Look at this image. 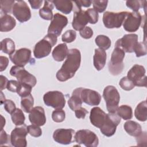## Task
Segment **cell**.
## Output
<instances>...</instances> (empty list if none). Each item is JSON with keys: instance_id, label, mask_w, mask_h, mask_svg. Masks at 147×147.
Masks as SVG:
<instances>
[{"instance_id": "6da1fadb", "label": "cell", "mask_w": 147, "mask_h": 147, "mask_svg": "<svg viewBox=\"0 0 147 147\" xmlns=\"http://www.w3.org/2000/svg\"><path fill=\"white\" fill-rule=\"evenodd\" d=\"M80 62V51L76 48L69 49L65 61L56 73L57 79L60 82H65L72 78L79 69Z\"/></svg>"}, {"instance_id": "7a4b0ae2", "label": "cell", "mask_w": 147, "mask_h": 147, "mask_svg": "<svg viewBox=\"0 0 147 147\" xmlns=\"http://www.w3.org/2000/svg\"><path fill=\"white\" fill-rule=\"evenodd\" d=\"M57 36L53 34H47L42 40L37 42L33 49L36 58L41 59L49 55L52 48L57 42Z\"/></svg>"}, {"instance_id": "3957f363", "label": "cell", "mask_w": 147, "mask_h": 147, "mask_svg": "<svg viewBox=\"0 0 147 147\" xmlns=\"http://www.w3.org/2000/svg\"><path fill=\"white\" fill-rule=\"evenodd\" d=\"M125 52L118 47H115L112 52L110 60L108 64L109 71L113 75H118L123 71L124 63L123 62Z\"/></svg>"}, {"instance_id": "277c9868", "label": "cell", "mask_w": 147, "mask_h": 147, "mask_svg": "<svg viewBox=\"0 0 147 147\" xmlns=\"http://www.w3.org/2000/svg\"><path fill=\"white\" fill-rule=\"evenodd\" d=\"M103 96L109 113H115L120 100V95L117 89L113 86H106L103 90Z\"/></svg>"}, {"instance_id": "5b68a950", "label": "cell", "mask_w": 147, "mask_h": 147, "mask_svg": "<svg viewBox=\"0 0 147 147\" xmlns=\"http://www.w3.org/2000/svg\"><path fill=\"white\" fill-rule=\"evenodd\" d=\"M127 11L114 13L106 11L103 15V22L105 26L108 29L120 28L127 15Z\"/></svg>"}, {"instance_id": "8992f818", "label": "cell", "mask_w": 147, "mask_h": 147, "mask_svg": "<svg viewBox=\"0 0 147 147\" xmlns=\"http://www.w3.org/2000/svg\"><path fill=\"white\" fill-rule=\"evenodd\" d=\"M74 140L78 144H83L87 147H96L99 140L96 134L88 129L79 130L75 133Z\"/></svg>"}, {"instance_id": "52a82bcc", "label": "cell", "mask_w": 147, "mask_h": 147, "mask_svg": "<svg viewBox=\"0 0 147 147\" xmlns=\"http://www.w3.org/2000/svg\"><path fill=\"white\" fill-rule=\"evenodd\" d=\"M10 74L17 78V81L20 83H25L32 87L35 86L37 83L36 77L28 72L24 67L14 65L10 70Z\"/></svg>"}, {"instance_id": "ba28073f", "label": "cell", "mask_w": 147, "mask_h": 147, "mask_svg": "<svg viewBox=\"0 0 147 147\" xmlns=\"http://www.w3.org/2000/svg\"><path fill=\"white\" fill-rule=\"evenodd\" d=\"M43 100L46 106L52 107L55 110L62 109L65 105L64 95L59 91H51L46 92L43 96Z\"/></svg>"}, {"instance_id": "9c48e42d", "label": "cell", "mask_w": 147, "mask_h": 147, "mask_svg": "<svg viewBox=\"0 0 147 147\" xmlns=\"http://www.w3.org/2000/svg\"><path fill=\"white\" fill-rule=\"evenodd\" d=\"M121 117L115 113H109L106 114V118L103 125L99 128L101 133L107 136H113L117 129V126L121 122Z\"/></svg>"}, {"instance_id": "30bf717a", "label": "cell", "mask_w": 147, "mask_h": 147, "mask_svg": "<svg viewBox=\"0 0 147 147\" xmlns=\"http://www.w3.org/2000/svg\"><path fill=\"white\" fill-rule=\"evenodd\" d=\"M144 67L138 64L134 65L127 72V77L131 80L135 86L146 87V76Z\"/></svg>"}, {"instance_id": "8fae6325", "label": "cell", "mask_w": 147, "mask_h": 147, "mask_svg": "<svg viewBox=\"0 0 147 147\" xmlns=\"http://www.w3.org/2000/svg\"><path fill=\"white\" fill-rule=\"evenodd\" d=\"M28 133L27 126L25 124L16 127L10 134L11 145L14 147H26L27 145L26 137Z\"/></svg>"}, {"instance_id": "7c38bea8", "label": "cell", "mask_w": 147, "mask_h": 147, "mask_svg": "<svg viewBox=\"0 0 147 147\" xmlns=\"http://www.w3.org/2000/svg\"><path fill=\"white\" fill-rule=\"evenodd\" d=\"M142 22V16L138 11L129 12L123 22V29L129 32L137 31Z\"/></svg>"}, {"instance_id": "4fadbf2b", "label": "cell", "mask_w": 147, "mask_h": 147, "mask_svg": "<svg viewBox=\"0 0 147 147\" xmlns=\"http://www.w3.org/2000/svg\"><path fill=\"white\" fill-rule=\"evenodd\" d=\"M13 14L20 22H26L31 18L30 10L24 1H17L13 7Z\"/></svg>"}, {"instance_id": "5bb4252c", "label": "cell", "mask_w": 147, "mask_h": 147, "mask_svg": "<svg viewBox=\"0 0 147 147\" xmlns=\"http://www.w3.org/2000/svg\"><path fill=\"white\" fill-rule=\"evenodd\" d=\"M68 24L67 17L56 13L53 17L48 29V34H53L57 37L60 36L63 28Z\"/></svg>"}, {"instance_id": "9a60e30c", "label": "cell", "mask_w": 147, "mask_h": 147, "mask_svg": "<svg viewBox=\"0 0 147 147\" xmlns=\"http://www.w3.org/2000/svg\"><path fill=\"white\" fill-rule=\"evenodd\" d=\"M73 11H74V14L72 26L75 30L80 31L89 22L87 14L86 11L82 10V7L76 5H74Z\"/></svg>"}, {"instance_id": "2e32d148", "label": "cell", "mask_w": 147, "mask_h": 147, "mask_svg": "<svg viewBox=\"0 0 147 147\" xmlns=\"http://www.w3.org/2000/svg\"><path fill=\"white\" fill-rule=\"evenodd\" d=\"M138 42V35L134 33L125 34L121 38L118 39L115 44V47H118L124 51L125 52L132 53Z\"/></svg>"}, {"instance_id": "e0dca14e", "label": "cell", "mask_w": 147, "mask_h": 147, "mask_svg": "<svg viewBox=\"0 0 147 147\" xmlns=\"http://www.w3.org/2000/svg\"><path fill=\"white\" fill-rule=\"evenodd\" d=\"M9 58L16 65L24 67L31 59V51L26 48H21L10 55Z\"/></svg>"}, {"instance_id": "ac0fdd59", "label": "cell", "mask_w": 147, "mask_h": 147, "mask_svg": "<svg viewBox=\"0 0 147 147\" xmlns=\"http://www.w3.org/2000/svg\"><path fill=\"white\" fill-rule=\"evenodd\" d=\"M75 130L72 129H58L53 132V138L59 144L68 145L75 141Z\"/></svg>"}, {"instance_id": "d6986e66", "label": "cell", "mask_w": 147, "mask_h": 147, "mask_svg": "<svg viewBox=\"0 0 147 147\" xmlns=\"http://www.w3.org/2000/svg\"><path fill=\"white\" fill-rule=\"evenodd\" d=\"M80 97L83 102L90 106L99 105L102 99V96L98 92L84 88H82Z\"/></svg>"}, {"instance_id": "ffe728a7", "label": "cell", "mask_w": 147, "mask_h": 147, "mask_svg": "<svg viewBox=\"0 0 147 147\" xmlns=\"http://www.w3.org/2000/svg\"><path fill=\"white\" fill-rule=\"evenodd\" d=\"M29 119L32 124L43 126L46 122V117L43 107L36 106L32 109L29 115Z\"/></svg>"}, {"instance_id": "44dd1931", "label": "cell", "mask_w": 147, "mask_h": 147, "mask_svg": "<svg viewBox=\"0 0 147 147\" xmlns=\"http://www.w3.org/2000/svg\"><path fill=\"white\" fill-rule=\"evenodd\" d=\"M106 114L100 107H94L91 109L90 119L92 125L100 128L105 123Z\"/></svg>"}, {"instance_id": "7402d4cb", "label": "cell", "mask_w": 147, "mask_h": 147, "mask_svg": "<svg viewBox=\"0 0 147 147\" xmlns=\"http://www.w3.org/2000/svg\"><path fill=\"white\" fill-rule=\"evenodd\" d=\"M1 32H9L14 29L16 25L15 19L10 15L1 13L0 18Z\"/></svg>"}, {"instance_id": "603a6c76", "label": "cell", "mask_w": 147, "mask_h": 147, "mask_svg": "<svg viewBox=\"0 0 147 147\" xmlns=\"http://www.w3.org/2000/svg\"><path fill=\"white\" fill-rule=\"evenodd\" d=\"M106 52L105 50L100 48L95 49V53L93 56V64L97 71H100L103 68L106 61Z\"/></svg>"}, {"instance_id": "cb8c5ba5", "label": "cell", "mask_w": 147, "mask_h": 147, "mask_svg": "<svg viewBox=\"0 0 147 147\" xmlns=\"http://www.w3.org/2000/svg\"><path fill=\"white\" fill-rule=\"evenodd\" d=\"M82 87H79L75 89L72 92V96L68 100V105L69 108L75 111L80 108L82 105L83 101L80 97V92Z\"/></svg>"}, {"instance_id": "d4e9b609", "label": "cell", "mask_w": 147, "mask_h": 147, "mask_svg": "<svg viewBox=\"0 0 147 147\" xmlns=\"http://www.w3.org/2000/svg\"><path fill=\"white\" fill-rule=\"evenodd\" d=\"M68 51L67 45L65 43L60 44L53 49L52 55L55 61H62L67 57Z\"/></svg>"}, {"instance_id": "484cf974", "label": "cell", "mask_w": 147, "mask_h": 147, "mask_svg": "<svg viewBox=\"0 0 147 147\" xmlns=\"http://www.w3.org/2000/svg\"><path fill=\"white\" fill-rule=\"evenodd\" d=\"M123 127L128 134L135 137L140 136L142 132L141 126L138 123L131 120L126 121L124 123Z\"/></svg>"}, {"instance_id": "4316f807", "label": "cell", "mask_w": 147, "mask_h": 147, "mask_svg": "<svg viewBox=\"0 0 147 147\" xmlns=\"http://www.w3.org/2000/svg\"><path fill=\"white\" fill-rule=\"evenodd\" d=\"M57 10L64 14H68L73 10V1L66 0L52 1Z\"/></svg>"}, {"instance_id": "83f0119b", "label": "cell", "mask_w": 147, "mask_h": 147, "mask_svg": "<svg viewBox=\"0 0 147 147\" xmlns=\"http://www.w3.org/2000/svg\"><path fill=\"white\" fill-rule=\"evenodd\" d=\"M54 8V5L52 1H45L42 8L39 10L40 16L45 20H52L53 18L52 10Z\"/></svg>"}, {"instance_id": "f1b7e54d", "label": "cell", "mask_w": 147, "mask_h": 147, "mask_svg": "<svg viewBox=\"0 0 147 147\" xmlns=\"http://www.w3.org/2000/svg\"><path fill=\"white\" fill-rule=\"evenodd\" d=\"M134 115L140 121L144 122L147 119V104L146 101L144 100L138 103L134 110Z\"/></svg>"}, {"instance_id": "f546056e", "label": "cell", "mask_w": 147, "mask_h": 147, "mask_svg": "<svg viewBox=\"0 0 147 147\" xmlns=\"http://www.w3.org/2000/svg\"><path fill=\"white\" fill-rule=\"evenodd\" d=\"M14 42L10 38H6L1 42V50L5 53L11 55L15 52Z\"/></svg>"}, {"instance_id": "4dcf8cb0", "label": "cell", "mask_w": 147, "mask_h": 147, "mask_svg": "<svg viewBox=\"0 0 147 147\" xmlns=\"http://www.w3.org/2000/svg\"><path fill=\"white\" fill-rule=\"evenodd\" d=\"M116 113L124 120L131 119L133 117L132 109L128 105H121L117 109Z\"/></svg>"}, {"instance_id": "1f68e13d", "label": "cell", "mask_w": 147, "mask_h": 147, "mask_svg": "<svg viewBox=\"0 0 147 147\" xmlns=\"http://www.w3.org/2000/svg\"><path fill=\"white\" fill-rule=\"evenodd\" d=\"M95 44L101 49H108L111 44V42L109 37L105 35H98L95 39Z\"/></svg>"}, {"instance_id": "d6a6232c", "label": "cell", "mask_w": 147, "mask_h": 147, "mask_svg": "<svg viewBox=\"0 0 147 147\" xmlns=\"http://www.w3.org/2000/svg\"><path fill=\"white\" fill-rule=\"evenodd\" d=\"M34 105V98L30 94L21 98V105L22 109L26 113H29L33 109Z\"/></svg>"}, {"instance_id": "836d02e7", "label": "cell", "mask_w": 147, "mask_h": 147, "mask_svg": "<svg viewBox=\"0 0 147 147\" xmlns=\"http://www.w3.org/2000/svg\"><path fill=\"white\" fill-rule=\"evenodd\" d=\"M11 118L13 123L16 126H20L24 124L25 117L23 111L20 109L17 108L11 114Z\"/></svg>"}, {"instance_id": "e575fe53", "label": "cell", "mask_w": 147, "mask_h": 147, "mask_svg": "<svg viewBox=\"0 0 147 147\" xmlns=\"http://www.w3.org/2000/svg\"><path fill=\"white\" fill-rule=\"evenodd\" d=\"M145 1H127L126 5L127 7L131 9L133 11H138L139 9L145 6Z\"/></svg>"}, {"instance_id": "d590c367", "label": "cell", "mask_w": 147, "mask_h": 147, "mask_svg": "<svg viewBox=\"0 0 147 147\" xmlns=\"http://www.w3.org/2000/svg\"><path fill=\"white\" fill-rule=\"evenodd\" d=\"M15 2L13 0H1L0 1L1 13L4 14L10 13Z\"/></svg>"}, {"instance_id": "8d00e7d4", "label": "cell", "mask_w": 147, "mask_h": 147, "mask_svg": "<svg viewBox=\"0 0 147 147\" xmlns=\"http://www.w3.org/2000/svg\"><path fill=\"white\" fill-rule=\"evenodd\" d=\"M32 90V87L30 86V85L25 83H20V85L17 89V93L21 98H22L30 94Z\"/></svg>"}, {"instance_id": "74e56055", "label": "cell", "mask_w": 147, "mask_h": 147, "mask_svg": "<svg viewBox=\"0 0 147 147\" xmlns=\"http://www.w3.org/2000/svg\"><path fill=\"white\" fill-rule=\"evenodd\" d=\"M119 85L124 90L130 91L133 89L135 87L133 82L130 80L127 76L123 77L119 82Z\"/></svg>"}, {"instance_id": "f35d334b", "label": "cell", "mask_w": 147, "mask_h": 147, "mask_svg": "<svg viewBox=\"0 0 147 147\" xmlns=\"http://www.w3.org/2000/svg\"><path fill=\"white\" fill-rule=\"evenodd\" d=\"M134 52L136 53V57H139L146 55V43L143 42H138L136 45Z\"/></svg>"}, {"instance_id": "ab89813d", "label": "cell", "mask_w": 147, "mask_h": 147, "mask_svg": "<svg viewBox=\"0 0 147 147\" xmlns=\"http://www.w3.org/2000/svg\"><path fill=\"white\" fill-rule=\"evenodd\" d=\"M92 3L93 5L94 9L97 12L102 13L103 12L107 6L108 1H92Z\"/></svg>"}, {"instance_id": "60d3db41", "label": "cell", "mask_w": 147, "mask_h": 147, "mask_svg": "<svg viewBox=\"0 0 147 147\" xmlns=\"http://www.w3.org/2000/svg\"><path fill=\"white\" fill-rule=\"evenodd\" d=\"M76 37V33L75 30L70 29L67 30L61 37V40L64 42L70 43L73 42Z\"/></svg>"}, {"instance_id": "b9f144b4", "label": "cell", "mask_w": 147, "mask_h": 147, "mask_svg": "<svg viewBox=\"0 0 147 147\" xmlns=\"http://www.w3.org/2000/svg\"><path fill=\"white\" fill-rule=\"evenodd\" d=\"M52 118L54 122H62L65 118V113L62 109L55 110L52 113Z\"/></svg>"}, {"instance_id": "7bdbcfd3", "label": "cell", "mask_w": 147, "mask_h": 147, "mask_svg": "<svg viewBox=\"0 0 147 147\" xmlns=\"http://www.w3.org/2000/svg\"><path fill=\"white\" fill-rule=\"evenodd\" d=\"M27 129L28 133L34 137H38L42 134V130L39 126L32 124L28 126Z\"/></svg>"}, {"instance_id": "ee69618b", "label": "cell", "mask_w": 147, "mask_h": 147, "mask_svg": "<svg viewBox=\"0 0 147 147\" xmlns=\"http://www.w3.org/2000/svg\"><path fill=\"white\" fill-rule=\"evenodd\" d=\"M86 11L88 16L89 23L91 24H95L98 21L99 15L98 12L94 9H88Z\"/></svg>"}, {"instance_id": "f6af8a7d", "label": "cell", "mask_w": 147, "mask_h": 147, "mask_svg": "<svg viewBox=\"0 0 147 147\" xmlns=\"http://www.w3.org/2000/svg\"><path fill=\"white\" fill-rule=\"evenodd\" d=\"M5 110L9 114H11L16 109V105L13 101L10 99H6L3 102Z\"/></svg>"}, {"instance_id": "bcb514c9", "label": "cell", "mask_w": 147, "mask_h": 147, "mask_svg": "<svg viewBox=\"0 0 147 147\" xmlns=\"http://www.w3.org/2000/svg\"><path fill=\"white\" fill-rule=\"evenodd\" d=\"M80 35L85 39H89L93 36V30L89 26H85L83 29L79 31Z\"/></svg>"}, {"instance_id": "7dc6e473", "label": "cell", "mask_w": 147, "mask_h": 147, "mask_svg": "<svg viewBox=\"0 0 147 147\" xmlns=\"http://www.w3.org/2000/svg\"><path fill=\"white\" fill-rule=\"evenodd\" d=\"M10 141V136L6 133V132L3 130L1 129L0 134V145L2 146L8 144Z\"/></svg>"}, {"instance_id": "c3c4849f", "label": "cell", "mask_w": 147, "mask_h": 147, "mask_svg": "<svg viewBox=\"0 0 147 147\" xmlns=\"http://www.w3.org/2000/svg\"><path fill=\"white\" fill-rule=\"evenodd\" d=\"M19 85H20V83L18 81H16L14 80H10L8 82L6 88L11 92H17Z\"/></svg>"}, {"instance_id": "681fc988", "label": "cell", "mask_w": 147, "mask_h": 147, "mask_svg": "<svg viewBox=\"0 0 147 147\" xmlns=\"http://www.w3.org/2000/svg\"><path fill=\"white\" fill-rule=\"evenodd\" d=\"M88 113V111L85 108L82 107L75 110V116L78 119H84Z\"/></svg>"}, {"instance_id": "f907efd6", "label": "cell", "mask_w": 147, "mask_h": 147, "mask_svg": "<svg viewBox=\"0 0 147 147\" xmlns=\"http://www.w3.org/2000/svg\"><path fill=\"white\" fill-rule=\"evenodd\" d=\"M9 64V59L7 57L3 56H0V71L2 72L7 68Z\"/></svg>"}, {"instance_id": "816d5d0a", "label": "cell", "mask_w": 147, "mask_h": 147, "mask_svg": "<svg viewBox=\"0 0 147 147\" xmlns=\"http://www.w3.org/2000/svg\"><path fill=\"white\" fill-rule=\"evenodd\" d=\"M76 6L82 7V6L83 7H88L89 6H90L92 1H89V0H83V1H74L73 2Z\"/></svg>"}, {"instance_id": "f5cc1de1", "label": "cell", "mask_w": 147, "mask_h": 147, "mask_svg": "<svg viewBox=\"0 0 147 147\" xmlns=\"http://www.w3.org/2000/svg\"><path fill=\"white\" fill-rule=\"evenodd\" d=\"M8 79H7L6 77L4 76L3 75H1V78H0V82H1V91H2L3 90L5 89L7 87V85L8 83Z\"/></svg>"}, {"instance_id": "db71d44e", "label": "cell", "mask_w": 147, "mask_h": 147, "mask_svg": "<svg viewBox=\"0 0 147 147\" xmlns=\"http://www.w3.org/2000/svg\"><path fill=\"white\" fill-rule=\"evenodd\" d=\"M42 0H37V1H29V2L30 4V6L32 7V9H39L40 7V6H41V4L42 3Z\"/></svg>"}, {"instance_id": "11a10c76", "label": "cell", "mask_w": 147, "mask_h": 147, "mask_svg": "<svg viewBox=\"0 0 147 147\" xmlns=\"http://www.w3.org/2000/svg\"><path fill=\"white\" fill-rule=\"evenodd\" d=\"M1 117L2 118V129H3V127L5 125V119H4L3 116H2V115H1Z\"/></svg>"}]
</instances>
